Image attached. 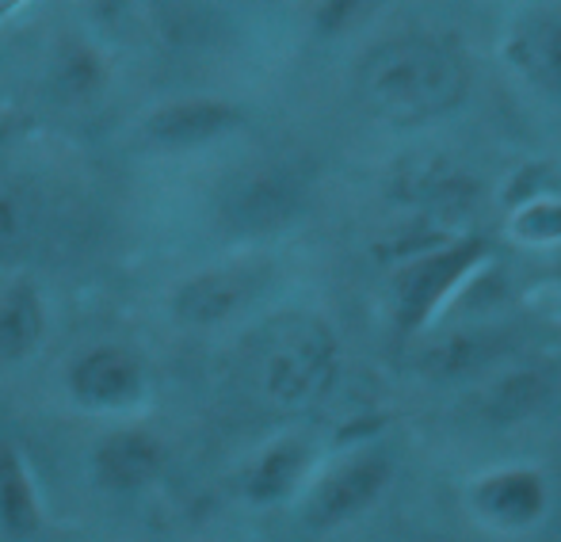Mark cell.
Returning a JSON list of instances; mask_svg holds the SVG:
<instances>
[{
    "label": "cell",
    "instance_id": "cell-1",
    "mask_svg": "<svg viewBox=\"0 0 561 542\" xmlns=\"http://www.w3.org/2000/svg\"><path fill=\"white\" fill-rule=\"evenodd\" d=\"M359 96L375 115L421 123L450 112L466 96V66L436 38H393L359 66Z\"/></svg>",
    "mask_w": 561,
    "mask_h": 542
},
{
    "label": "cell",
    "instance_id": "cell-2",
    "mask_svg": "<svg viewBox=\"0 0 561 542\" xmlns=\"http://www.w3.org/2000/svg\"><path fill=\"white\" fill-rule=\"evenodd\" d=\"M66 387L81 408L118 413V408L138 405L146 394V364L138 351L123 348V344H96L69 364Z\"/></svg>",
    "mask_w": 561,
    "mask_h": 542
},
{
    "label": "cell",
    "instance_id": "cell-3",
    "mask_svg": "<svg viewBox=\"0 0 561 542\" xmlns=\"http://www.w3.org/2000/svg\"><path fill=\"white\" fill-rule=\"evenodd\" d=\"M390 459L386 454H359V459L340 462L313 485L306 500V520L313 528H336V523L359 516L390 482Z\"/></svg>",
    "mask_w": 561,
    "mask_h": 542
},
{
    "label": "cell",
    "instance_id": "cell-4",
    "mask_svg": "<svg viewBox=\"0 0 561 542\" xmlns=\"http://www.w3.org/2000/svg\"><path fill=\"white\" fill-rule=\"evenodd\" d=\"M241 123V107L218 96H184L161 104L146 123L141 138L157 149H199L229 135Z\"/></svg>",
    "mask_w": 561,
    "mask_h": 542
},
{
    "label": "cell",
    "instance_id": "cell-5",
    "mask_svg": "<svg viewBox=\"0 0 561 542\" xmlns=\"http://www.w3.org/2000/svg\"><path fill=\"white\" fill-rule=\"evenodd\" d=\"M485 245L481 241H462V245H450L444 253L421 256L416 264H409L398 275V318L405 328L421 325L432 310L439 305V298L473 268V261H481Z\"/></svg>",
    "mask_w": 561,
    "mask_h": 542
},
{
    "label": "cell",
    "instance_id": "cell-6",
    "mask_svg": "<svg viewBox=\"0 0 561 542\" xmlns=\"http://www.w3.org/2000/svg\"><path fill=\"white\" fill-rule=\"evenodd\" d=\"M333 341L321 325H302L267 356V390L279 402H302L329 379Z\"/></svg>",
    "mask_w": 561,
    "mask_h": 542
},
{
    "label": "cell",
    "instance_id": "cell-7",
    "mask_svg": "<svg viewBox=\"0 0 561 542\" xmlns=\"http://www.w3.org/2000/svg\"><path fill=\"white\" fill-rule=\"evenodd\" d=\"M164 466V447L146 428H118L92 451V474L107 493H138L157 482Z\"/></svg>",
    "mask_w": 561,
    "mask_h": 542
},
{
    "label": "cell",
    "instance_id": "cell-8",
    "mask_svg": "<svg viewBox=\"0 0 561 542\" xmlns=\"http://www.w3.org/2000/svg\"><path fill=\"white\" fill-rule=\"evenodd\" d=\"M508 58L527 81L561 96V8L527 12L508 35Z\"/></svg>",
    "mask_w": 561,
    "mask_h": 542
},
{
    "label": "cell",
    "instance_id": "cell-9",
    "mask_svg": "<svg viewBox=\"0 0 561 542\" xmlns=\"http://www.w3.org/2000/svg\"><path fill=\"white\" fill-rule=\"evenodd\" d=\"M46 341V302L35 282L0 290V367L31 359Z\"/></svg>",
    "mask_w": 561,
    "mask_h": 542
},
{
    "label": "cell",
    "instance_id": "cell-10",
    "mask_svg": "<svg viewBox=\"0 0 561 542\" xmlns=\"http://www.w3.org/2000/svg\"><path fill=\"white\" fill-rule=\"evenodd\" d=\"M38 528H43V508L27 462L12 439H0V531L12 539H35Z\"/></svg>",
    "mask_w": 561,
    "mask_h": 542
},
{
    "label": "cell",
    "instance_id": "cell-11",
    "mask_svg": "<svg viewBox=\"0 0 561 542\" xmlns=\"http://www.w3.org/2000/svg\"><path fill=\"white\" fill-rule=\"evenodd\" d=\"M473 500L501 523H531L547 505V485L535 470H501L478 485Z\"/></svg>",
    "mask_w": 561,
    "mask_h": 542
},
{
    "label": "cell",
    "instance_id": "cell-12",
    "mask_svg": "<svg viewBox=\"0 0 561 542\" xmlns=\"http://www.w3.org/2000/svg\"><path fill=\"white\" fill-rule=\"evenodd\" d=\"M244 302V282L233 272H207L176 290V318L184 325H218Z\"/></svg>",
    "mask_w": 561,
    "mask_h": 542
},
{
    "label": "cell",
    "instance_id": "cell-13",
    "mask_svg": "<svg viewBox=\"0 0 561 542\" xmlns=\"http://www.w3.org/2000/svg\"><path fill=\"white\" fill-rule=\"evenodd\" d=\"M306 466H310V451L298 439H283L252 462V470L244 474V497L256 500V505L283 500L298 485V477L306 474Z\"/></svg>",
    "mask_w": 561,
    "mask_h": 542
},
{
    "label": "cell",
    "instance_id": "cell-14",
    "mask_svg": "<svg viewBox=\"0 0 561 542\" xmlns=\"http://www.w3.org/2000/svg\"><path fill=\"white\" fill-rule=\"evenodd\" d=\"M298 192L287 176H256L233 195V218L252 230L275 226L295 210Z\"/></svg>",
    "mask_w": 561,
    "mask_h": 542
},
{
    "label": "cell",
    "instance_id": "cell-15",
    "mask_svg": "<svg viewBox=\"0 0 561 542\" xmlns=\"http://www.w3.org/2000/svg\"><path fill=\"white\" fill-rule=\"evenodd\" d=\"M96 84H100V61L92 58L89 50H73V54H69L66 69H61V89L84 96V92H92Z\"/></svg>",
    "mask_w": 561,
    "mask_h": 542
},
{
    "label": "cell",
    "instance_id": "cell-16",
    "mask_svg": "<svg viewBox=\"0 0 561 542\" xmlns=\"http://www.w3.org/2000/svg\"><path fill=\"white\" fill-rule=\"evenodd\" d=\"M519 233H524V238H558L561 233V203L531 207L524 218H519Z\"/></svg>",
    "mask_w": 561,
    "mask_h": 542
},
{
    "label": "cell",
    "instance_id": "cell-17",
    "mask_svg": "<svg viewBox=\"0 0 561 542\" xmlns=\"http://www.w3.org/2000/svg\"><path fill=\"white\" fill-rule=\"evenodd\" d=\"M4 233H8V215L0 210V238H4Z\"/></svg>",
    "mask_w": 561,
    "mask_h": 542
}]
</instances>
